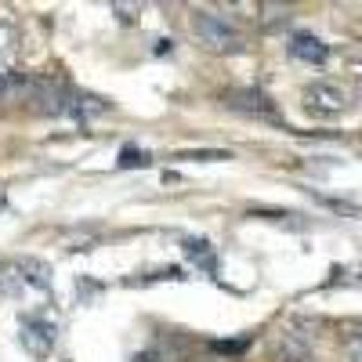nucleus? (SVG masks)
I'll use <instances>...</instances> for the list:
<instances>
[{
  "label": "nucleus",
  "mask_w": 362,
  "mask_h": 362,
  "mask_svg": "<svg viewBox=\"0 0 362 362\" xmlns=\"http://www.w3.org/2000/svg\"><path fill=\"white\" fill-rule=\"evenodd\" d=\"M185 254H189L192 261H199L206 272H214V250H210L206 239H185Z\"/></svg>",
  "instance_id": "obj_8"
},
{
  "label": "nucleus",
  "mask_w": 362,
  "mask_h": 362,
  "mask_svg": "<svg viewBox=\"0 0 362 362\" xmlns=\"http://www.w3.org/2000/svg\"><path fill=\"white\" fill-rule=\"evenodd\" d=\"M18 329H22V344L29 348V355L44 358L51 348H54V322L44 319V315H22L18 319Z\"/></svg>",
  "instance_id": "obj_3"
},
{
  "label": "nucleus",
  "mask_w": 362,
  "mask_h": 362,
  "mask_svg": "<svg viewBox=\"0 0 362 362\" xmlns=\"http://www.w3.org/2000/svg\"><path fill=\"white\" fill-rule=\"evenodd\" d=\"M344 355H348V362H362V329H351L344 337Z\"/></svg>",
  "instance_id": "obj_9"
},
{
  "label": "nucleus",
  "mask_w": 362,
  "mask_h": 362,
  "mask_svg": "<svg viewBox=\"0 0 362 362\" xmlns=\"http://www.w3.org/2000/svg\"><path fill=\"white\" fill-rule=\"evenodd\" d=\"M4 276H15L22 290H51V268L44 261H33V257H22V261H11L4 268Z\"/></svg>",
  "instance_id": "obj_4"
},
{
  "label": "nucleus",
  "mask_w": 362,
  "mask_h": 362,
  "mask_svg": "<svg viewBox=\"0 0 362 362\" xmlns=\"http://www.w3.org/2000/svg\"><path fill=\"white\" fill-rule=\"evenodd\" d=\"M355 69H358V76H362V58H358V62H355Z\"/></svg>",
  "instance_id": "obj_11"
},
{
  "label": "nucleus",
  "mask_w": 362,
  "mask_h": 362,
  "mask_svg": "<svg viewBox=\"0 0 362 362\" xmlns=\"http://www.w3.org/2000/svg\"><path fill=\"white\" fill-rule=\"evenodd\" d=\"M228 105L243 109V112H261V116L272 112V105H268V98L261 95V90H232V95H228Z\"/></svg>",
  "instance_id": "obj_7"
},
{
  "label": "nucleus",
  "mask_w": 362,
  "mask_h": 362,
  "mask_svg": "<svg viewBox=\"0 0 362 362\" xmlns=\"http://www.w3.org/2000/svg\"><path fill=\"white\" fill-rule=\"evenodd\" d=\"M0 206H4V199H0Z\"/></svg>",
  "instance_id": "obj_12"
},
{
  "label": "nucleus",
  "mask_w": 362,
  "mask_h": 362,
  "mask_svg": "<svg viewBox=\"0 0 362 362\" xmlns=\"http://www.w3.org/2000/svg\"><path fill=\"white\" fill-rule=\"evenodd\" d=\"M290 54L297 58V62H308V66H322L326 58H329V47L312 37V33H293L290 37Z\"/></svg>",
  "instance_id": "obj_5"
},
{
  "label": "nucleus",
  "mask_w": 362,
  "mask_h": 362,
  "mask_svg": "<svg viewBox=\"0 0 362 362\" xmlns=\"http://www.w3.org/2000/svg\"><path fill=\"white\" fill-rule=\"evenodd\" d=\"M192 33L206 51H239L243 47V33L235 29L232 18L214 15V11H192Z\"/></svg>",
  "instance_id": "obj_2"
},
{
  "label": "nucleus",
  "mask_w": 362,
  "mask_h": 362,
  "mask_svg": "<svg viewBox=\"0 0 362 362\" xmlns=\"http://www.w3.org/2000/svg\"><path fill=\"white\" fill-rule=\"evenodd\" d=\"M300 105L315 119H337L351 109V90L344 83H334V80H315L300 90Z\"/></svg>",
  "instance_id": "obj_1"
},
{
  "label": "nucleus",
  "mask_w": 362,
  "mask_h": 362,
  "mask_svg": "<svg viewBox=\"0 0 362 362\" xmlns=\"http://www.w3.org/2000/svg\"><path fill=\"white\" fill-rule=\"evenodd\" d=\"M18 62V40L8 22H0V76H11Z\"/></svg>",
  "instance_id": "obj_6"
},
{
  "label": "nucleus",
  "mask_w": 362,
  "mask_h": 362,
  "mask_svg": "<svg viewBox=\"0 0 362 362\" xmlns=\"http://www.w3.org/2000/svg\"><path fill=\"white\" fill-rule=\"evenodd\" d=\"M119 167H148V153H141V148H124V153H119Z\"/></svg>",
  "instance_id": "obj_10"
}]
</instances>
